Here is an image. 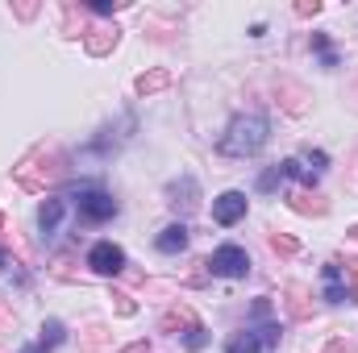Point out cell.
Masks as SVG:
<instances>
[{
	"label": "cell",
	"mask_w": 358,
	"mask_h": 353,
	"mask_svg": "<svg viewBox=\"0 0 358 353\" xmlns=\"http://www.w3.org/2000/svg\"><path fill=\"white\" fill-rule=\"evenodd\" d=\"M271 250H275V254H296V241H292V237H279V233H275V237H271Z\"/></svg>",
	"instance_id": "obj_17"
},
{
	"label": "cell",
	"mask_w": 358,
	"mask_h": 353,
	"mask_svg": "<svg viewBox=\"0 0 358 353\" xmlns=\"http://www.w3.org/2000/svg\"><path fill=\"white\" fill-rule=\"evenodd\" d=\"M121 4H113V0H92V13H117Z\"/></svg>",
	"instance_id": "obj_18"
},
{
	"label": "cell",
	"mask_w": 358,
	"mask_h": 353,
	"mask_svg": "<svg viewBox=\"0 0 358 353\" xmlns=\"http://www.w3.org/2000/svg\"><path fill=\"white\" fill-rule=\"evenodd\" d=\"M4 266H13V258H8V254H4V250H0V270H4Z\"/></svg>",
	"instance_id": "obj_19"
},
{
	"label": "cell",
	"mask_w": 358,
	"mask_h": 353,
	"mask_svg": "<svg viewBox=\"0 0 358 353\" xmlns=\"http://www.w3.org/2000/svg\"><path fill=\"white\" fill-rule=\"evenodd\" d=\"M246 208H250L246 191H221V195L213 200V220L229 229V225H238V220L246 216Z\"/></svg>",
	"instance_id": "obj_5"
},
{
	"label": "cell",
	"mask_w": 358,
	"mask_h": 353,
	"mask_svg": "<svg viewBox=\"0 0 358 353\" xmlns=\"http://www.w3.org/2000/svg\"><path fill=\"white\" fill-rule=\"evenodd\" d=\"M88 270H96V274H121L125 270V250L113 246V241H96L88 250Z\"/></svg>",
	"instance_id": "obj_6"
},
{
	"label": "cell",
	"mask_w": 358,
	"mask_h": 353,
	"mask_svg": "<svg viewBox=\"0 0 358 353\" xmlns=\"http://www.w3.org/2000/svg\"><path fill=\"white\" fill-rule=\"evenodd\" d=\"M187 241H192V233H187V225H167L159 237H155V246H159V254H167V258H176L187 250Z\"/></svg>",
	"instance_id": "obj_7"
},
{
	"label": "cell",
	"mask_w": 358,
	"mask_h": 353,
	"mask_svg": "<svg viewBox=\"0 0 358 353\" xmlns=\"http://www.w3.org/2000/svg\"><path fill=\"white\" fill-rule=\"evenodd\" d=\"M313 50H317V59H321V67H325V71H334V67H338V54H334V46H329V38H325V33H313Z\"/></svg>",
	"instance_id": "obj_14"
},
{
	"label": "cell",
	"mask_w": 358,
	"mask_h": 353,
	"mask_svg": "<svg viewBox=\"0 0 358 353\" xmlns=\"http://www.w3.org/2000/svg\"><path fill=\"white\" fill-rule=\"evenodd\" d=\"M271 137V121L263 112H242V117H234L229 121V129H225V137H221V154L225 158H255L263 146H267Z\"/></svg>",
	"instance_id": "obj_1"
},
{
	"label": "cell",
	"mask_w": 358,
	"mask_h": 353,
	"mask_svg": "<svg viewBox=\"0 0 358 353\" xmlns=\"http://www.w3.org/2000/svg\"><path fill=\"white\" fill-rule=\"evenodd\" d=\"M167 84H171V75H167V71H150V75H138V84H134V88H138V96H150V91L167 88Z\"/></svg>",
	"instance_id": "obj_13"
},
{
	"label": "cell",
	"mask_w": 358,
	"mask_h": 353,
	"mask_svg": "<svg viewBox=\"0 0 358 353\" xmlns=\"http://www.w3.org/2000/svg\"><path fill=\"white\" fill-rule=\"evenodd\" d=\"M325 299H329V303L355 299V291H350V278H342V266H338V262L325 266Z\"/></svg>",
	"instance_id": "obj_9"
},
{
	"label": "cell",
	"mask_w": 358,
	"mask_h": 353,
	"mask_svg": "<svg viewBox=\"0 0 358 353\" xmlns=\"http://www.w3.org/2000/svg\"><path fill=\"white\" fill-rule=\"evenodd\" d=\"M71 200H76V212H80L84 225H104V220L117 216V200H113L100 183H80Z\"/></svg>",
	"instance_id": "obj_2"
},
{
	"label": "cell",
	"mask_w": 358,
	"mask_h": 353,
	"mask_svg": "<svg viewBox=\"0 0 358 353\" xmlns=\"http://www.w3.org/2000/svg\"><path fill=\"white\" fill-rule=\"evenodd\" d=\"M63 212H67V204H63V200H46V204L38 208V229H42V237H55V233H59Z\"/></svg>",
	"instance_id": "obj_10"
},
{
	"label": "cell",
	"mask_w": 358,
	"mask_h": 353,
	"mask_svg": "<svg viewBox=\"0 0 358 353\" xmlns=\"http://www.w3.org/2000/svg\"><path fill=\"white\" fill-rule=\"evenodd\" d=\"M167 195H171L167 204H171L176 212H192V208H196V179H192V175H179L176 183L167 187Z\"/></svg>",
	"instance_id": "obj_8"
},
{
	"label": "cell",
	"mask_w": 358,
	"mask_h": 353,
	"mask_svg": "<svg viewBox=\"0 0 358 353\" xmlns=\"http://www.w3.org/2000/svg\"><path fill=\"white\" fill-rule=\"evenodd\" d=\"M279 175H283V179H300L304 187H313V183H317V171L300 167V158H283V163H279Z\"/></svg>",
	"instance_id": "obj_12"
},
{
	"label": "cell",
	"mask_w": 358,
	"mask_h": 353,
	"mask_svg": "<svg viewBox=\"0 0 358 353\" xmlns=\"http://www.w3.org/2000/svg\"><path fill=\"white\" fill-rule=\"evenodd\" d=\"M183 345H187V350H204V345H208V329H204V324L196 320V324H192V329L183 333Z\"/></svg>",
	"instance_id": "obj_15"
},
{
	"label": "cell",
	"mask_w": 358,
	"mask_h": 353,
	"mask_svg": "<svg viewBox=\"0 0 358 353\" xmlns=\"http://www.w3.org/2000/svg\"><path fill=\"white\" fill-rule=\"evenodd\" d=\"M204 270H208L213 278H246V274H250V254H246L242 246H221V250L208 254Z\"/></svg>",
	"instance_id": "obj_3"
},
{
	"label": "cell",
	"mask_w": 358,
	"mask_h": 353,
	"mask_svg": "<svg viewBox=\"0 0 358 353\" xmlns=\"http://www.w3.org/2000/svg\"><path fill=\"white\" fill-rule=\"evenodd\" d=\"M279 345V324H263V329H242L225 341V353H263Z\"/></svg>",
	"instance_id": "obj_4"
},
{
	"label": "cell",
	"mask_w": 358,
	"mask_h": 353,
	"mask_svg": "<svg viewBox=\"0 0 358 353\" xmlns=\"http://www.w3.org/2000/svg\"><path fill=\"white\" fill-rule=\"evenodd\" d=\"M63 337H67V329H63L59 320H46V324H42V337H38V345H34V350H25V353H50L55 345H63Z\"/></svg>",
	"instance_id": "obj_11"
},
{
	"label": "cell",
	"mask_w": 358,
	"mask_h": 353,
	"mask_svg": "<svg viewBox=\"0 0 358 353\" xmlns=\"http://www.w3.org/2000/svg\"><path fill=\"white\" fill-rule=\"evenodd\" d=\"M275 183H283L279 167H271V171H263V175H259V191H275Z\"/></svg>",
	"instance_id": "obj_16"
}]
</instances>
